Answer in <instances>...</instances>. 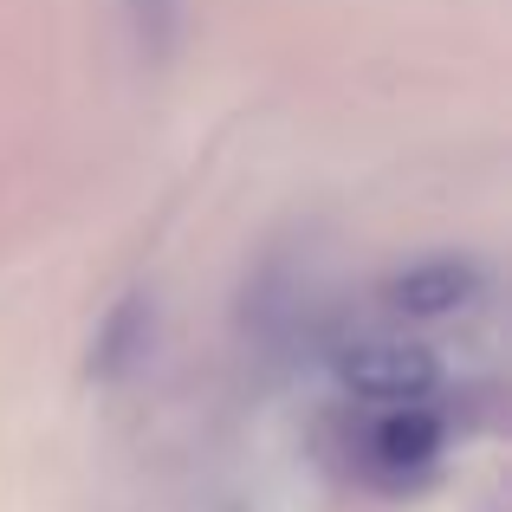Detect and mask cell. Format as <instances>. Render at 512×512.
Instances as JSON below:
<instances>
[{
    "instance_id": "6da1fadb",
    "label": "cell",
    "mask_w": 512,
    "mask_h": 512,
    "mask_svg": "<svg viewBox=\"0 0 512 512\" xmlns=\"http://www.w3.org/2000/svg\"><path fill=\"white\" fill-rule=\"evenodd\" d=\"M487 292V266L474 253H428V260H409L396 279H389V312L396 318H454Z\"/></svg>"
},
{
    "instance_id": "7a4b0ae2",
    "label": "cell",
    "mask_w": 512,
    "mask_h": 512,
    "mask_svg": "<svg viewBox=\"0 0 512 512\" xmlns=\"http://www.w3.org/2000/svg\"><path fill=\"white\" fill-rule=\"evenodd\" d=\"M344 383L357 389L363 402H376V409H422L428 389H435V357L415 344H363L344 357Z\"/></svg>"
},
{
    "instance_id": "3957f363",
    "label": "cell",
    "mask_w": 512,
    "mask_h": 512,
    "mask_svg": "<svg viewBox=\"0 0 512 512\" xmlns=\"http://www.w3.org/2000/svg\"><path fill=\"white\" fill-rule=\"evenodd\" d=\"M370 474L389 480V487H402L409 474H428L441 454V422L428 409H383L370 422Z\"/></svg>"
},
{
    "instance_id": "277c9868",
    "label": "cell",
    "mask_w": 512,
    "mask_h": 512,
    "mask_svg": "<svg viewBox=\"0 0 512 512\" xmlns=\"http://www.w3.org/2000/svg\"><path fill=\"white\" fill-rule=\"evenodd\" d=\"M130 26H137L143 52H169L175 26H182V0H130Z\"/></svg>"
}]
</instances>
